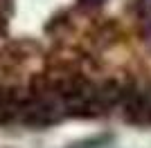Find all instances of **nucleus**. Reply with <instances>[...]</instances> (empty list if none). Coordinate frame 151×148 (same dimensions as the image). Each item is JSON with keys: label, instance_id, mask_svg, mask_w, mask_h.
Instances as JSON below:
<instances>
[{"label": "nucleus", "instance_id": "nucleus-1", "mask_svg": "<svg viewBox=\"0 0 151 148\" xmlns=\"http://www.w3.org/2000/svg\"><path fill=\"white\" fill-rule=\"evenodd\" d=\"M131 112H135V121H151V90L135 97V103L131 105Z\"/></svg>", "mask_w": 151, "mask_h": 148}, {"label": "nucleus", "instance_id": "nucleus-2", "mask_svg": "<svg viewBox=\"0 0 151 148\" xmlns=\"http://www.w3.org/2000/svg\"><path fill=\"white\" fill-rule=\"evenodd\" d=\"M83 2H86V5H99L101 0H83Z\"/></svg>", "mask_w": 151, "mask_h": 148}]
</instances>
